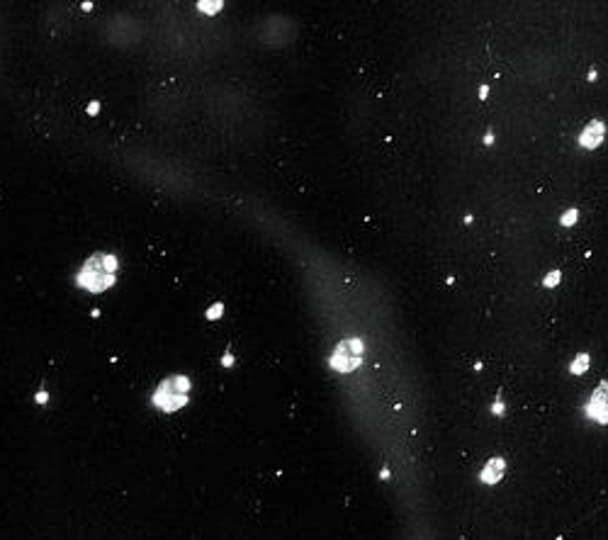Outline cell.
<instances>
[{"instance_id":"cell-8","label":"cell","mask_w":608,"mask_h":540,"mask_svg":"<svg viewBox=\"0 0 608 540\" xmlns=\"http://www.w3.org/2000/svg\"><path fill=\"white\" fill-rule=\"evenodd\" d=\"M574 219H576V212H574V209H572V212H569L567 217H562V224H572V222H574Z\"/></svg>"},{"instance_id":"cell-6","label":"cell","mask_w":608,"mask_h":540,"mask_svg":"<svg viewBox=\"0 0 608 540\" xmlns=\"http://www.w3.org/2000/svg\"><path fill=\"white\" fill-rule=\"evenodd\" d=\"M504 472H506V462H504L501 457H491V460L484 465V470L480 472V479H482L484 484H496V482L504 477Z\"/></svg>"},{"instance_id":"cell-7","label":"cell","mask_w":608,"mask_h":540,"mask_svg":"<svg viewBox=\"0 0 608 540\" xmlns=\"http://www.w3.org/2000/svg\"><path fill=\"white\" fill-rule=\"evenodd\" d=\"M586 368H589V355L584 353V355H579V358L574 360V365H572L569 370H572V373H574V375H579V373H584Z\"/></svg>"},{"instance_id":"cell-9","label":"cell","mask_w":608,"mask_h":540,"mask_svg":"<svg viewBox=\"0 0 608 540\" xmlns=\"http://www.w3.org/2000/svg\"><path fill=\"white\" fill-rule=\"evenodd\" d=\"M557 278H560V273H552V275H550V278H547V285H552V283H555V280H557Z\"/></svg>"},{"instance_id":"cell-3","label":"cell","mask_w":608,"mask_h":540,"mask_svg":"<svg viewBox=\"0 0 608 540\" xmlns=\"http://www.w3.org/2000/svg\"><path fill=\"white\" fill-rule=\"evenodd\" d=\"M360 358H363V343L358 338L343 341L336 348L333 358H331V368L338 370V373H351V370H355L360 365Z\"/></svg>"},{"instance_id":"cell-1","label":"cell","mask_w":608,"mask_h":540,"mask_svg":"<svg viewBox=\"0 0 608 540\" xmlns=\"http://www.w3.org/2000/svg\"><path fill=\"white\" fill-rule=\"evenodd\" d=\"M115 278H117V258L110 253H95L88 258V263L78 273V285L90 292H102L115 283Z\"/></svg>"},{"instance_id":"cell-5","label":"cell","mask_w":608,"mask_h":540,"mask_svg":"<svg viewBox=\"0 0 608 540\" xmlns=\"http://www.w3.org/2000/svg\"><path fill=\"white\" fill-rule=\"evenodd\" d=\"M604 134H606L604 122H591V125L584 129V134L579 136V144H581L584 149H596V146L604 141Z\"/></svg>"},{"instance_id":"cell-4","label":"cell","mask_w":608,"mask_h":540,"mask_svg":"<svg viewBox=\"0 0 608 540\" xmlns=\"http://www.w3.org/2000/svg\"><path fill=\"white\" fill-rule=\"evenodd\" d=\"M586 414L591 416L594 421H599V423H608V382H604L591 394V402L586 407Z\"/></svg>"},{"instance_id":"cell-2","label":"cell","mask_w":608,"mask_h":540,"mask_svg":"<svg viewBox=\"0 0 608 540\" xmlns=\"http://www.w3.org/2000/svg\"><path fill=\"white\" fill-rule=\"evenodd\" d=\"M188 389H190L188 377H170L159 387L154 402L165 412H173V409H178V407H183L188 402Z\"/></svg>"}]
</instances>
